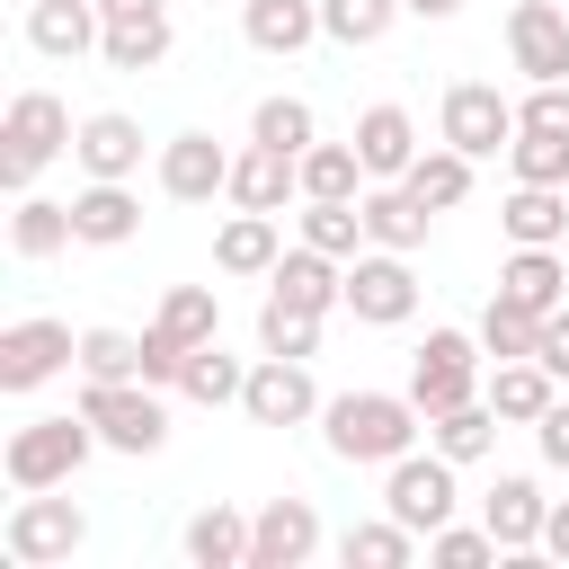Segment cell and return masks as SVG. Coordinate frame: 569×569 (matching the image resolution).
<instances>
[{
	"label": "cell",
	"instance_id": "cell-48",
	"mask_svg": "<svg viewBox=\"0 0 569 569\" xmlns=\"http://www.w3.org/2000/svg\"><path fill=\"white\" fill-rule=\"evenodd\" d=\"M533 356H542V365L569 382V302H560V311H542V347H533Z\"/></svg>",
	"mask_w": 569,
	"mask_h": 569
},
{
	"label": "cell",
	"instance_id": "cell-31",
	"mask_svg": "<svg viewBox=\"0 0 569 569\" xmlns=\"http://www.w3.org/2000/svg\"><path fill=\"white\" fill-rule=\"evenodd\" d=\"M498 409L489 400H462V409H445V418H427V445L445 453V462H489V445H498Z\"/></svg>",
	"mask_w": 569,
	"mask_h": 569
},
{
	"label": "cell",
	"instance_id": "cell-46",
	"mask_svg": "<svg viewBox=\"0 0 569 569\" xmlns=\"http://www.w3.org/2000/svg\"><path fill=\"white\" fill-rule=\"evenodd\" d=\"M516 124H533V133H569V80H533V98L516 107Z\"/></svg>",
	"mask_w": 569,
	"mask_h": 569
},
{
	"label": "cell",
	"instance_id": "cell-29",
	"mask_svg": "<svg viewBox=\"0 0 569 569\" xmlns=\"http://www.w3.org/2000/svg\"><path fill=\"white\" fill-rule=\"evenodd\" d=\"M240 27L258 53H302L320 36V0H240Z\"/></svg>",
	"mask_w": 569,
	"mask_h": 569
},
{
	"label": "cell",
	"instance_id": "cell-5",
	"mask_svg": "<svg viewBox=\"0 0 569 569\" xmlns=\"http://www.w3.org/2000/svg\"><path fill=\"white\" fill-rule=\"evenodd\" d=\"M453 471H462V462H445L436 445H427V453H400V462H382V516H400V525L427 542V533H436V525H453V507H462Z\"/></svg>",
	"mask_w": 569,
	"mask_h": 569
},
{
	"label": "cell",
	"instance_id": "cell-50",
	"mask_svg": "<svg viewBox=\"0 0 569 569\" xmlns=\"http://www.w3.org/2000/svg\"><path fill=\"white\" fill-rule=\"evenodd\" d=\"M107 18H151V9H169V0H98Z\"/></svg>",
	"mask_w": 569,
	"mask_h": 569
},
{
	"label": "cell",
	"instance_id": "cell-20",
	"mask_svg": "<svg viewBox=\"0 0 569 569\" xmlns=\"http://www.w3.org/2000/svg\"><path fill=\"white\" fill-rule=\"evenodd\" d=\"M542 516H551V498L525 480V471H507L489 498H480V525L507 542V560H525V551H542Z\"/></svg>",
	"mask_w": 569,
	"mask_h": 569
},
{
	"label": "cell",
	"instance_id": "cell-16",
	"mask_svg": "<svg viewBox=\"0 0 569 569\" xmlns=\"http://www.w3.org/2000/svg\"><path fill=\"white\" fill-rule=\"evenodd\" d=\"M356 204H365V249H400V258H409V249L427 240V222H436V204H418L409 178H373Z\"/></svg>",
	"mask_w": 569,
	"mask_h": 569
},
{
	"label": "cell",
	"instance_id": "cell-12",
	"mask_svg": "<svg viewBox=\"0 0 569 569\" xmlns=\"http://www.w3.org/2000/svg\"><path fill=\"white\" fill-rule=\"evenodd\" d=\"M320 560V507L311 498H267L249 516V569H302Z\"/></svg>",
	"mask_w": 569,
	"mask_h": 569
},
{
	"label": "cell",
	"instance_id": "cell-21",
	"mask_svg": "<svg viewBox=\"0 0 569 569\" xmlns=\"http://www.w3.org/2000/svg\"><path fill=\"white\" fill-rule=\"evenodd\" d=\"M71 160H80L89 178H133V169H142V124H133L124 107H98V116H80V142H71Z\"/></svg>",
	"mask_w": 569,
	"mask_h": 569
},
{
	"label": "cell",
	"instance_id": "cell-9",
	"mask_svg": "<svg viewBox=\"0 0 569 569\" xmlns=\"http://www.w3.org/2000/svg\"><path fill=\"white\" fill-rule=\"evenodd\" d=\"M436 142H453V151L489 160V151H507V142H516V107H507L489 80H453V89H445V107H436Z\"/></svg>",
	"mask_w": 569,
	"mask_h": 569
},
{
	"label": "cell",
	"instance_id": "cell-6",
	"mask_svg": "<svg viewBox=\"0 0 569 569\" xmlns=\"http://www.w3.org/2000/svg\"><path fill=\"white\" fill-rule=\"evenodd\" d=\"M80 409H89L107 453H160L169 445V409L151 382H80Z\"/></svg>",
	"mask_w": 569,
	"mask_h": 569
},
{
	"label": "cell",
	"instance_id": "cell-34",
	"mask_svg": "<svg viewBox=\"0 0 569 569\" xmlns=\"http://www.w3.org/2000/svg\"><path fill=\"white\" fill-rule=\"evenodd\" d=\"M471 151H453V142H436V151H418L409 160V187H418V204H436V213H453L462 196H471Z\"/></svg>",
	"mask_w": 569,
	"mask_h": 569
},
{
	"label": "cell",
	"instance_id": "cell-37",
	"mask_svg": "<svg viewBox=\"0 0 569 569\" xmlns=\"http://www.w3.org/2000/svg\"><path fill=\"white\" fill-rule=\"evenodd\" d=\"M249 142H276V151H311L320 142V124H311V98H258L249 107Z\"/></svg>",
	"mask_w": 569,
	"mask_h": 569
},
{
	"label": "cell",
	"instance_id": "cell-33",
	"mask_svg": "<svg viewBox=\"0 0 569 569\" xmlns=\"http://www.w3.org/2000/svg\"><path fill=\"white\" fill-rule=\"evenodd\" d=\"M365 187H373V178H365L356 133H347V142H311V151H302V196H347V204H356Z\"/></svg>",
	"mask_w": 569,
	"mask_h": 569
},
{
	"label": "cell",
	"instance_id": "cell-40",
	"mask_svg": "<svg viewBox=\"0 0 569 569\" xmlns=\"http://www.w3.org/2000/svg\"><path fill=\"white\" fill-rule=\"evenodd\" d=\"M391 18H409L400 0H320V36L329 44H382Z\"/></svg>",
	"mask_w": 569,
	"mask_h": 569
},
{
	"label": "cell",
	"instance_id": "cell-49",
	"mask_svg": "<svg viewBox=\"0 0 569 569\" xmlns=\"http://www.w3.org/2000/svg\"><path fill=\"white\" fill-rule=\"evenodd\" d=\"M542 551L569 560V498H551V516H542Z\"/></svg>",
	"mask_w": 569,
	"mask_h": 569
},
{
	"label": "cell",
	"instance_id": "cell-7",
	"mask_svg": "<svg viewBox=\"0 0 569 569\" xmlns=\"http://www.w3.org/2000/svg\"><path fill=\"white\" fill-rule=\"evenodd\" d=\"M89 542V516L71 507V498H53V489H27L18 507H9V525H0V551L18 560V569H53V560H71Z\"/></svg>",
	"mask_w": 569,
	"mask_h": 569
},
{
	"label": "cell",
	"instance_id": "cell-13",
	"mask_svg": "<svg viewBox=\"0 0 569 569\" xmlns=\"http://www.w3.org/2000/svg\"><path fill=\"white\" fill-rule=\"evenodd\" d=\"M231 160H240V151H222L213 133H169V142H160V196H169V204H213V196L231 187Z\"/></svg>",
	"mask_w": 569,
	"mask_h": 569
},
{
	"label": "cell",
	"instance_id": "cell-15",
	"mask_svg": "<svg viewBox=\"0 0 569 569\" xmlns=\"http://www.w3.org/2000/svg\"><path fill=\"white\" fill-rule=\"evenodd\" d=\"M240 213H284L293 196H302V160L293 151H276V142H249L240 160H231V187H222Z\"/></svg>",
	"mask_w": 569,
	"mask_h": 569
},
{
	"label": "cell",
	"instance_id": "cell-30",
	"mask_svg": "<svg viewBox=\"0 0 569 569\" xmlns=\"http://www.w3.org/2000/svg\"><path fill=\"white\" fill-rule=\"evenodd\" d=\"M498 293H507V302H525V311H560V293H569L560 249H516V258L498 267Z\"/></svg>",
	"mask_w": 569,
	"mask_h": 569
},
{
	"label": "cell",
	"instance_id": "cell-51",
	"mask_svg": "<svg viewBox=\"0 0 569 569\" xmlns=\"http://www.w3.org/2000/svg\"><path fill=\"white\" fill-rule=\"evenodd\" d=\"M400 9H409V18H427V27H436V18H453V9H462V0H400Z\"/></svg>",
	"mask_w": 569,
	"mask_h": 569
},
{
	"label": "cell",
	"instance_id": "cell-26",
	"mask_svg": "<svg viewBox=\"0 0 569 569\" xmlns=\"http://www.w3.org/2000/svg\"><path fill=\"white\" fill-rule=\"evenodd\" d=\"M276 258H284L276 213H240V204H231V222L213 231V267H222V276H276Z\"/></svg>",
	"mask_w": 569,
	"mask_h": 569
},
{
	"label": "cell",
	"instance_id": "cell-24",
	"mask_svg": "<svg viewBox=\"0 0 569 569\" xmlns=\"http://www.w3.org/2000/svg\"><path fill=\"white\" fill-rule=\"evenodd\" d=\"M498 222H507V240L516 249H560L569 240V187H507V204H498Z\"/></svg>",
	"mask_w": 569,
	"mask_h": 569
},
{
	"label": "cell",
	"instance_id": "cell-27",
	"mask_svg": "<svg viewBox=\"0 0 569 569\" xmlns=\"http://www.w3.org/2000/svg\"><path fill=\"white\" fill-rule=\"evenodd\" d=\"M178 542H187V560H196V569H249V516H240V507H222V498H213V507H196Z\"/></svg>",
	"mask_w": 569,
	"mask_h": 569
},
{
	"label": "cell",
	"instance_id": "cell-18",
	"mask_svg": "<svg viewBox=\"0 0 569 569\" xmlns=\"http://www.w3.org/2000/svg\"><path fill=\"white\" fill-rule=\"evenodd\" d=\"M71 231H80V249H124V240L142 231V196H133L124 178H89V187L71 196Z\"/></svg>",
	"mask_w": 569,
	"mask_h": 569
},
{
	"label": "cell",
	"instance_id": "cell-14",
	"mask_svg": "<svg viewBox=\"0 0 569 569\" xmlns=\"http://www.w3.org/2000/svg\"><path fill=\"white\" fill-rule=\"evenodd\" d=\"M507 53L525 80H569V9L560 0H516L507 9Z\"/></svg>",
	"mask_w": 569,
	"mask_h": 569
},
{
	"label": "cell",
	"instance_id": "cell-39",
	"mask_svg": "<svg viewBox=\"0 0 569 569\" xmlns=\"http://www.w3.org/2000/svg\"><path fill=\"white\" fill-rule=\"evenodd\" d=\"M80 382H142V338L133 329H80Z\"/></svg>",
	"mask_w": 569,
	"mask_h": 569
},
{
	"label": "cell",
	"instance_id": "cell-36",
	"mask_svg": "<svg viewBox=\"0 0 569 569\" xmlns=\"http://www.w3.org/2000/svg\"><path fill=\"white\" fill-rule=\"evenodd\" d=\"M178 391H187V400H204V409H222V400H240V391H249V365H240V356H222V338H204V347L187 356Z\"/></svg>",
	"mask_w": 569,
	"mask_h": 569
},
{
	"label": "cell",
	"instance_id": "cell-38",
	"mask_svg": "<svg viewBox=\"0 0 569 569\" xmlns=\"http://www.w3.org/2000/svg\"><path fill=\"white\" fill-rule=\"evenodd\" d=\"M160 329L187 338V347L222 338V293H213V284H169V293H160Z\"/></svg>",
	"mask_w": 569,
	"mask_h": 569
},
{
	"label": "cell",
	"instance_id": "cell-19",
	"mask_svg": "<svg viewBox=\"0 0 569 569\" xmlns=\"http://www.w3.org/2000/svg\"><path fill=\"white\" fill-rule=\"evenodd\" d=\"M267 284H276V302H293V311H320V320H329V311L347 302V258H329V249H311V240H302V249H284V258H276V276H267Z\"/></svg>",
	"mask_w": 569,
	"mask_h": 569
},
{
	"label": "cell",
	"instance_id": "cell-2",
	"mask_svg": "<svg viewBox=\"0 0 569 569\" xmlns=\"http://www.w3.org/2000/svg\"><path fill=\"white\" fill-rule=\"evenodd\" d=\"M71 142H80L71 107H62L53 89H18L9 116H0V178H9V196H27V187L44 178V160H62Z\"/></svg>",
	"mask_w": 569,
	"mask_h": 569
},
{
	"label": "cell",
	"instance_id": "cell-22",
	"mask_svg": "<svg viewBox=\"0 0 569 569\" xmlns=\"http://www.w3.org/2000/svg\"><path fill=\"white\" fill-rule=\"evenodd\" d=\"M480 400H489V409H498L507 427H533V418H542V409L560 400V373H551L542 356H507V365H498V373L480 382Z\"/></svg>",
	"mask_w": 569,
	"mask_h": 569
},
{
	"label": "cell",
	"instance_id": "cell-11",
	"mask_svg": "<svg viewBox=\"0 0 569 569\" xmlns=\"http://www.w3.org/2000/svg\"><path fill=\"white\" fill-rule=\"evenodd\" d=\"M240 409H249V427H311L320 418V382H311L302 356H258Z\"/></svg>",
	"mask_w": 569,
	"mask_h": 569
},
{
	"label": "cell",
	"instance_id": "cell-35",
	"mask_svg": "<svg viewBox=\"0 0 569 569\" xmlns=\"http://www.w3.org/2000/svg\"><path fill=\"white\" fill-rule=\"evenodd\" d=\"M302 240L329 249V258H356V249H365V204H347V196H302Z\"/></svg>",
	"mask_w": 569,
	"mask_h": 569
},
{
	"label": "cell",
	"instance_id": "cell-41",
	"mask_svg": "<svg viewBox=\"0 0 569 569\" xmlns=\"http://www.w3.org/2000/svg\"><path fill=\"white\" fill-rule=\"evenodd\" d=\"M258 356H320V311H293V302H276L267 293V311H258Z\"/></svg>",
	"mask_w": 569,
	"mask_h": 569
},
{
	"label": "cell",
	"instance_id": "cell-25",
	"mask_svg": "<svg viewBox=\"0 0 569 569\" xmlns=\"http://www.w3.org/2000/svg\"><path fill=\"white\" fill-rule=\"evenodd\" d=\"M169 53H178L169 9H151V18H107V44H98V62H107V71H160Z\"/></svg>",
	"mask_w": 569,
	"mask_h": 569
},
{
	"label": "cell",
	"instance_id": "cell-23",
	"mask_svg": "<svg viewBox=\"0 0 569 569\" xmlns=\"http://www.w3.org/2000/svg\"><path fill=\"white\" fill-rule=\"evenodd\" d=\"M356 151H365V178H409V160H418V116L409 107H365L356 116Z\"/></svg>",
	"mask_w": 569,
	"mask_h": 569
},
{
	"label": "cell",
	"instance_id": "cell-3",
	"mask_svg": "<svg viewBox=\"0 0 569 569\" xmlns=\"http://www.w3.org/2000/svg\"><path fill=\"white\" fill-rule=\"evenodd\" d=\"M98 453V427H89V409H62V418H27L18 436H9V489H62L80 462Z\"/></svg>",
	"mask_w": 569,
	"mask_h": 569
},
{
	"label": "cell",
	"instance_id": "cell-32",
	"mask_svg": "<svg viewBox=\"0 0 569 569\" xmlns=\"http://www.w3.org/2000/svg\"><path fill=\"white\" fill-rule=\"evenodd\" d=\"M338 560H347V569H409V560H418V533H409L400 516H373V525H347V533H338Z\"/></svg>",
	"mask_w": 569,
	"mask_h": 569
},
{
	"label": "cell",
	"instance_id": "cell-10",
	"mask_svg": "<svg viewBox=\"0 0 569 569\" xmlns=\"http://www.w3.org/2000/svg\"><path fill=\"white\" fill-rule=\"evenodd\" d=\"M347 311H356L365 329H400V320L418 311L409 258H400V249H356V258H347Z\"/></svg>",
	"mask_w": 569,
	"mask_h": 569
},
{
	"label": "cell",
	"instance_id": "cell-45",
	"mask_svg": "<svg viewBox=\"0 0 569 569\" xmlns=\"http://www.w3.org/2000/svg\"><path fill=\"white\" fill-rule=\"evenodd\" d=\"M187 356H196V347H187V338H169L160 320L142 329V382H151V391H178V373H187Z\"/></svg>",
	"mask_w": 569,
	"mask_h": 569
},
{
	"label": "cell",
	"instance_id": "cell-17",
	"mask_svg": "<svg viewBox=\"0 0 569 569\" xmlns=\"http://www.w3.org/2000/svg\"><path fill=\"white\" fill-rule=\"evenodd\" d=\"M27 44H36L44 62H80V53L107 44V9H98V0H36V9H27Z\"/></svg>",
	"mask_w": 569,
	"mask_h": 569
},
{
	"label": "cell",
	"instance_id": "cell-42",
	"mask_svg": "<svg viewBox=\"0 0 569 569\" xmlns=\"http://www.w3.org/2000/svg\"><path fill=\"white\" fill-rule=\"evenodd\" d=\"M480 347L507 365V356H533L542 347V311H525V302H507V293H489V311H480Z\"/></svg>",
	"mask_w": 569,
	"mask_h": 569
},
{
	"label": "cell",
	"instance_id": "cell-4",
	"mask_svg": "<svg viewBox=\"0 0 569 569\" xmlns=\"http://www.w3.org/2000/svg\"><path fill=\"white\" fill-rule=\"evenodd\" d=\"M480 329H427V347L409 356V400L427 409V418H445V409H462V400H480Z\"/></svg>",
	"mask_w": 569,
	"mask_h": 569
},
{
	"label": "cell",
	"instance_id": "cell-8",
	"mask_svg": "<svg viewBox=\"0 0 569 569\" xmlns=\"http://www.w3.org/2000/svg\"><path fill=\"white\" fill-rule=\"evenodd\" d=\"M62 365H80L71 320L27 311V320H9V329H0V391H36V382H53Z\"/></svg>",
	"mask_w": 569,
	"mask_h": 569
},
{
	"label": "cell",
	"instance_id": "cell-44",
	"mask_svg": "<svg viewBox=\"0 0 569 569\" xmlns=\"http://www.w3.org/2000/svg\"><path fill=\"white\" fill-rule=\"evenodd\" d=\"M427 560H445V569H489V560H507V542H498L489 525H436V533H427Z\"/></svg>",
	"mask_w": 569,
	"mask_h": 569
},
{
	"label": "cell",
	"instance_id": "cell-28",
	"mask_svg": "<svg viewBox=\"0 0 569 569\" xmlns=\"http://www.w3.org/2000/svg\"><path fill=\"white\" fill-rule=\"evenodd\" d=\"M71 240H80V231H71V204H62V196H36V187H27V196H18V213H9V249H18L27 267H36V258H62Z\"/></svg>",
	"mask_w": 569,
	"mask_h": 569
},
{
	"label": "cell",
	"instance_id": "cell-43",
	"mask_svg": "<svg viewBox=\"0 0 569 569\" xmlns=\"http://www.w3.org/2000/svg\"><path fill=\"white\" fill-rule=\"evenodd\" d=\"M507 169H516L525 187H569V133H533V124H516Z\"/></svg>",
	"mask_w": 569,
	"mask_h": 569
},
{
	"label": "cell",
	"instance_id": "cell-47",
	"mask_svg": "<svg viewBox=\"0 0 569 569\" xmlns=\"http://www.w3.org/2000/svg\"><path fill=\"white\" fill-rule=\"evenodd\" d=\"M533 445H542V462H551V471H569V400H551V409L533 418Z\"/></svg>",
	"mask_w": 569,
	"mask_h": 569
},
{
	"label": "cell",
	"instance_id": "cell-1",
	"mask_svg": "<svg viewBox=\"0 0 569 569\" xmlns=\"http://www.w3.org/2000/svg\"><path fill=\"white\" fill-rule=\"evenodd\" d=\"M418 427H427V409L409 391H338V400H320V445L338 462H400V453H418Z\"/></svg>",
	"mask_w": 569,
	"mask_h": 569
}]
</instances>
